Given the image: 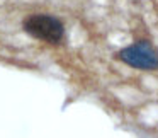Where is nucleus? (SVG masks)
Masks as SVG:
<instances>
[{
    "label": "nucleus",
    "instance_id": "obj_1",
    "mask_svg": "<svg viewBox=\"0 0 158 138\" xmlns=\"http://www.w3.org/2000/svg\"><path fill=\"white\" fill-rule=\"evenodd\" d=\"M22 28L34 39L58 45L65 38V26L58 17L49 14H32L22 21Z\"/></svg>",
    "mask_w": 158,
    "mask_h": 138
},
{
    "label": "nucleus",
    "instance_id": "obj_2",
    "mask_svg": "<svg viewBox=\"0 0 158 138\" xmlns=\"http://www.w3.org/2000/svg\"><path fill=\"white\" fill-rule=\"evenodd\" d=\"M117 58L138 70H158V50L146 39L123 48L117 53Z\"/></svg>",
    "mask_w": 158,
    "mask_h": 138
}]
</instances>
